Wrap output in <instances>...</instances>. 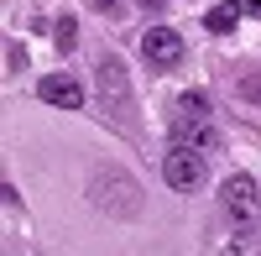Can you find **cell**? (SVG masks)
Returning a JSON list of instances; mask_svg holds the SVG:
<instances>
[{
    "label": "cell",
    "instance_id": "1",
    "mask_svg": "<svg viewBox=\"0 0 261 256\" xmlns=\"http://www.w3.org/2000/svg\"><path fill=\"white\" fill-rule=\"evenodd\" d=\"M172 141L199 146V152H220V125H214L209 94H183L172 105Z\"/></svg>",
    "mask_w": 261,
    "mask_h": 256
},
{
    "label": "cell",
    "instance_id": "2",
    "mask_svg": "<svg viewBox=\"0 0 261 256\" xmlns=\"http://www.w3.org/2000/svg\"><path fill=\"white\" fill-rule=\"evenodd\" d=\"M220 209H225V220L241 230V236H251V230L261 225V194H256V178L246 173H235L220 183Z\"/></svg>",
    "mask_w": 261,
    "mask_h": 256
},
{
    "label": "cell",
    "instance_id": "3",
    "mask_svg": "<svg viewBox=\"0 0 261 256\" xmlns=\"http://www.w3.org/2000/svg\"><path fill=\"white\" fill-rule=\"evenodd\" d=\"M204 157H209V152H199V146L172 141V152L162 157V178H167V188H178V194H193V188L204 183Z\"/></svg>",
    "mask_w": 261,
    "mask_h": 256
},
{
    "label": "cell",
    "instance_id": "4",
    "mask_svg": "<svg viewBox=\"0 0 261 256\" xmlns=\"http://www.w3.org/2000/svg\"><path fill=\"white\" fill-rule=\"evenodd\" d=\"M99 94H105V110L130 120V84H125V63L105 53L99 58Z\"/></svg>",
    "mask_w": 261,
    "mask_h": 256
},
{
    "label": "cell",
    "instance_id": "5",
    "mask_svg": "<svg viewBox=\"0 0 261 256\" xmlns=\"http://www.w3.org/2000/svg\"><path fill=\"white\" fill-rule=\"evenodd\" d=\"M141 58L151 63V68H178V63H183V37L172 27H151L141 37Z\"/></svg>",
    "mask_w": 261,
    "mask_h": 256
},
{
    "label": "cell",
    "instance_id": "6",
    "mask_svg": "<svg viewBox=\"0 0 261 256\" xmlns=\"http://www.w3.org/2000/svg\"><path fill=\"white\" fill-rule=\"evenodd\" d=\"M37 94L47 99V105H58V110H84V84L73 73H47V79L37 84Z\"/></svg>",
    "mask_w": 261,
    "mask_h": 256
},
{
    "label": "cell",
    "instance_id": "7",
    "mask_svg": "<svg viewBox=\"0 0 261 256\" xmlns=\"http://www.w3.org/2000/svg\"><path fill=\"white\" fill-rule=\"evenodd\" d=\"M241 16H246V6H241V0H225V6H214V11L204 16V27H209L214 37H230L235 27H241Z\"/></svg>",
    "mask_w": 261,
    "mask_h": 256
},
{
    "label": "cell",
    "instance_id": "8",
    "mask_svg": "<svg viewBox=\"0 0 261 256\" xmlns=\"http://www.w3.org/2000/svg\"><path fill=\"white\" fill-rule=\"evenodd\" d=\"M53 37H58V47H63V53H73V47H79V27H73V16H63Z\"/></svg>",
    "mask_w": 261,
    "mask_h": 256
},
{
    "label": "cell",
    "instance_id": "9",
    "mask_svg": "<svg viewBox=\"0 0 261 256\" xmlns=\"http://www.w3.org/2000/svg\"><path fill=\"white\" fill-rule=\"evenodd\" d=\"M89 6H94L99 16H120V11H125V0H89Z\"/></svg>",
    "mask_w": 261,
    "mask_h": 256
},
{
    "label": "cell",
    "instance_id": "10",
    "mask_svg": "<svg viewBox=\"0 0 261 256\" xmlns=\"http://www.w3.org/2000/svg\"><path fill=\"white\" fill-rule=\"evenodd\" d=\"M241 6H246V16H261V0H241Z\"/></svg>",
    "mask_w": 261,
    "mask_h": 256
},
{
    "label": "cell",
    "instance_id": "11",
    "mask_svg": "<svg viewBox=\"0 0 261 256\" xmlns=\"http://www.w3.org/2000/svg\"><path fill=\"white\" fill-rule=\"evenodd\" d=\"M141 6H146V11H151V6H167V0H141Z\"/></svg>",
    "mask_w": 261,
    "mask_h": 256
}]
</instances>
